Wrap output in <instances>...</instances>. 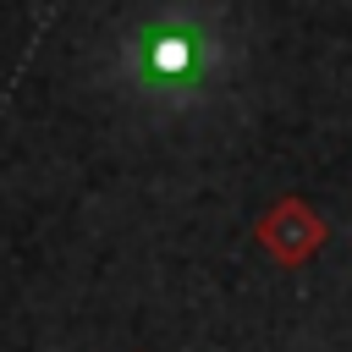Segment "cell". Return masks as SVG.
Returning <instances> with one entry per match:
<instances>
[{"label":"cell","instance_id":"1","mask_svg":"<svg viewBox=\"0 0 352 352\" xmlns=\"http://www.w3.org/2000/svg\"><path fill=\"white\" fill-rule=\"evenodd\" d=\"M253 242H258L280 270H302L308 258L324 253V242H330V220H324L308 198L286 192V198H275V204L253 220Z\"/></svg>","mask_w":352,"mask_h":352}]
</instances>
